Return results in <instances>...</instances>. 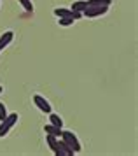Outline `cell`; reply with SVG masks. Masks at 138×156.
<instances>
[{
    "label": "cell",
    "mask_w": 138,
    "mask_h": 156,
    "mask_svg": "<svg viewBox=\"0 0 138 156\" xmlns=\"http://www.w3.org/2000/svg\"><path fill=\"white\" fill-rule=\"evenodd\" d=\"M60 139H61L63 142H65V144H67V146H68L70 149H72V151H74V153H81V142H79V139H77L75 137V133H74V132H68V130H61V137H60Z\"/></svg>",
    "instance_id": "obj_1"
},
{
    "label": "cell",
    "mask_w": 138,
    "mask_h": 156,
    "mask_svg": "<svg viewBox=\"0 0 138 156\" xmlns=\"http://www.w3.org/2000/svg\"><path fill=\"white\" fill-rule=\"evenodd\" d=\"M18 119H19V118H18V114L12 112V114H7V118H4V119L0 121V139H2V137H5V135L12 130L14 125L18 123Z\"/></svg>",
    "instance_id": "obj_2"
},
{
    "label": "cell",
    "mask_w": 138,
    "mask_h": 156,
    "mask_svg": "<svg viewBox=\"0 0 138 156\" xmlns=\"http://www.w3.org/2000/svg\"><path fill=\"white\" fill-rule=\"evenodd\" d=\"M107 11H109L107 5H91V7L88 5L86 11L82 12V16H86V18H98V16L107 14Z\"/></svg>",
    "instance_id": "obj_3"
},
{
    "label": "cell",
    "mask_w": 138,
    "mask_h": 156,
    "mask_svg": "<svg viewBox=\"0 0 138 156\" xmlns=\"http://www.w3.org/2000/svg\"><path fill=\"white\" fill-rule=\"evenodd\" d=\"M54 14L58 18H72V20H79V18H82L81 12H75V11H72V9H65V7H56L54 9Z\"/></svg>",
    "instance_id": "obj_4"
},
{
    "label": "cell",
    "mask_w": 138,
    "mask_h": 156,
    "mask_svg": "<svg viewBox=\"0 0 138 156\" xmlns=\"http://www.w3.org/2000/svg\"><path fill=\"white\" fill-rule=\"evenodd\" d=\"M33 104L37 105L39 111H42V112H46V114L51 112V104H49L44 97H40V95H33Z\"/></svg>",
    "instance_id": "obj_5"
},
{
    "label": "cell",
    "mask_w": 138,
    "mask_h": 156,
    "mask_svg": "<svg viewBox=\"0 0 138 156\" xmlns=\"http://www.w3.org/2000/svg\"><path fill=\"white\" fill-rule=\"evenodd\" d=\"M12 39H14V32H11V30H7V32H4V34L0 35V53L12 42Z\"/></svg>",
    "instance_id": "obj_6"
},
{
    "label": "cell",
    "mask_w": 138,
    "mask_h": 156,
    "mask_svg": "<svg viewBox=\"0 0 138 156\" xmlns=\"http://www.w3.org/2000/svg\"><path fill=\"white\" fill-rule=\"evenodd\" d=\"M61 130H63V128L54 126V125H51V123L44 126V132H46V133H49V135H54V137H61Z\"/></svg>",
    "instance_id": "obj_7"
},
{
    "label": "cell",
    "mask_w": 138,
    "mask_h": 156,
    "mask_svg": "<svg viewBox=\"0 0 138 156\" xmlns=\"http://www.w3.org/2000/svg\"><path fill=\"white\" fill-rule=\"evenodd\" d=\"M86 7H88V2L86 0H75L74 4H72V11H75V12H81L82 14L84 11H86Z\"/></svg>",
    "instance_id": "obj_8"
},
{
    "label": "cell",
    "mask_w": 138,
    "mask_h": 156,
    "mask_svg": "<svg viewBox=\"0 0 138 156\" xmlns=\"http://www.w3.org/2000/svg\"><path fill=\"white\" fill-rule=\"evenodd\" d=\"M49 123H51V125H54V126H60V128H63V121H61V118H60L58 114H53V112H49Z\"/></svg>",
    "instance_id": "obj_9"
},
{
    "label": "cell",
    "mask_w": 138,
    "mask_h": 156,
    "mask_svg": "<svg viewBox=\"0 0 138 156\" xmlns=\"http://www.w3.org/2000/svg\"><path fill=\"white\" fill-rule=\"evenodd\" d=\"M88 2V5H107V7H110L112 5V0H86Z\"/></svg>",
    "instance_id": "obj_10"
},
{
    "label": "cell",
    "mask_w": 138,
    "mask_h": 156,
    "mask_svg": "<svg viewBox=\"0 0 138 156\" xmlns=\"http://www.w3.org/2000/svg\"><path fill=\"white\" fill-rule=\"evenodd\" d=\"M21 5H23V9L26 11V12H33V4H32V0H18Z\"/></svg>",
    "instance_id": "obj_11"
},
{
    "label": "cell",
    "mask_w": 138,
    "mask_h": 156,
    "mask_svg": "<svg viewBox=\"0 0 138 156\" xmlns=\"http://www.w3.org/2000/svg\"><path fill=\"white\" fill-rule=\"evenodd\" d=\"M74 21H75V20H72V18H60V25H61V27H70V25H74Z\"/></svg>",
    "instance_id": "obj_12"
},
{
    "label": "cell",
    "mask_w": 138,
    "mask_h": 156,
    "mask_svg": "<svg viewBox=\"0 0 138 156\" xmlns=\"http://www.w3.org/2000/svg\"><path fill=\"white\" fill-rule=\"evenodd\" d=\"M4 118H7V109H5V105L0 102V121L4 119Z\"/></svg>",
    "instance_id": "obj_13"
},
{
    "label": "cell",
    "mask_w": 138,
    "mask_h": 156,
    "mask_svg": "<svg viewBox=\"0 0 138 156\" xmlns=\"http://www.w3.org/2000/svg\"><path fill=\"white\" fill-rule=\"evenodd\" d=\"M2 91H4V88H2V86H0V93H2Z\"/></svg>",
    "instance_id": "obj_14"
}]
</instances>
